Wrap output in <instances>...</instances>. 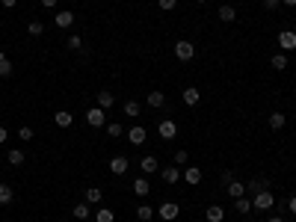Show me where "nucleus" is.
I'll use <instances>...</instances> for the list:
<instances>
[{
  "instance_id": "39",
  "label": "nucleus",
  "mask_w": 296,
  "mask_h": 222,
  "mask_svg": "<svg viewBox=\"0 0 296 222\" xmlns=\"http://www.w3.org/2000/svg\"><path fill=\"white\" fill-rule=\"evenodd\" d=\"M261 3H264V9H270V12H273V9H278V6H281V0H261Z\"/></svg>"
},
{
  "instance_id": "2",
  "label": "nucleus",
  "mask_w": 296,
  "mask_h": 222,
  "mask_svg": "<svg viewBox=\"0 0 296 222\" xmlns=\"http://www.w3.org/2000/svg\"><path fill=\"white\" fill-rule=\"evenodd\" d=\"M175 56H178L181 62H190V59L196 56V45H193V42H187V39L175 42Z\"/></svg>"
},
{
  "instance_id": "3",
  "label": "nucleus",
  "mask_w": 296,
  "mask_h": 222,
  "mask_svg": "<svg viewBox=\"0 0 296 222\" xmlns=\"http://www.w3.org/2000/svg\"><path fill=\"white\" fill-rule=\"evenodd\" d=\"M86 122H89V128H104L107 125V110H101V107L86 110Z\"/></svg>"
},
{
  "instance_id": "22",
  "label": "nucleus",
  "mask_w": 296,
  "mask_h": 222,
  "mask_svg": "<svg viewBox=\"0 0 296 222\" xmlns=\"http://www.w3.org/2000/svg\"><path fill=\"white\" fill-rule=\"evenodd\" d=\"M12 199H15L12 187H9V184H0V207H6V204H12Z\"/></svg>"
},
{
  "instance_id": "29",
  "label": "nucleus",
  "mask_w": 296,
  "mask_h": 222,
  "mask_svg": "<svg viewBox=\"0 0 296 222\" xmlns=\"http://www.w3.org/2000/svg\"><path fill=\"white\" fill-rule=\"evenodd\" d=\"M284 125H287V116L284 113H270V128L273 130H281Z\"/></svg>"
},
{
  "instance_id": "31",
  "label": "nucleus",
  "mask_w": 296,
  "mask_h": 222,
  "mask_svg": "<svg viewBox=\"0 0 296 222\" xmlns=\"http://www.w3.org/2000/svg\"><path fill=\"white\" fill-rule=\"evenodd\" d=\"M261 190H267V184H264L261 178H255V181L246 184V193H252V196H255V193H261Z\"/></svg>"
},
{
  "instance_id": "14",
  "label": "nucleus",
  "mask_w": 296,
  "mask_h": 222,
  "mask_svg": "<svg viewBox=\"0 0 296 222\" xmlns=\"http://www.w3.org/2000/svg\"><path fill=\"white\" fill-rule=\"evenodd\" d=\"M225 190H228L231 199H240V196H246V184H243V181H228Z\"/></svg>"
},
{
  "instance_id": "33",
  "label": "nucleus",
  "mask_w": 296,
  "mask_h": 222,
  "mask_svg": "<svg viewBox=\"0 0 296 222\" xmlns=\"http://www.w3.org/2000/svg\"><path fill=\"white\" fill-rule=\"evenodd\" d=\"M139 110H142L139 101H128V104H125V116H128V119H136V116H139Z\"/></svg>"
},
{
  "instance_id": "27",
  "label": "nucleus",
  "mask_w": 296,
  "mask_h": 222,
  "mask_svg": "<svg viewBox=\"0 0 296 222\" xmlns=\"http://www.w3.org/2000/svg\"><path fill=\"white\" fill-rule=\"evenodd\" d=\"M24 160H27V157H24V151H21V148H12V151L6 154V163H9V166H21Z\"/></svg>"
},
{
  "instance_id": "21",
  "label": "nucleus",
  "mask_w": 296,
  "mask_h": 222,
  "mask_svg": "<svg viewBox=\"0 0 296 222\" xmlns=\"http://www.w3.org/2000/svg\"><path fill=\"white\" fill-rule=\"evenodd\" d=\"M83 196H86V202H89V204H101L104 190H101V187H86V193H83Z\"/></svg>"
},
{
  "instance_id": "38",
  "label": "nucleus",
  "mask_w": 296,
  "mask_h": 222,
  "mask_svg": "<svg viewBox=\"0 0 296 222\" xmlns=\"http://www.w3.org/2000/svg\"><path fill=\"white\" fill-rule=\"evenodd\" d=\"M18 139H24V142H30V139H33V128H27V125H24V128L18 130Z\"/></svg>"
},
{
  "instance_id": "9",
  "label": "nucleus",
  "mask_w": 296,
  "mask_h": 222,
  "mask_svg": "<svg viewBox=\"0 0 296 222\" xmlns=\"http://www.w3.org/2000/svg\"><path fill=\"white\" fill-rule=\"evenodd\" d=\"M204 219L207 222H225V207H222V204H210L204 210Z\"/></svg>"
},
{
  "instance_id": "23",
  "label": "nucleus",
  "mask_w": 296,
  "mask_h": 222,
  "mask_svg": "<svg viewBox=\"0 0 296 222\" xmlns=\"http://www.w3.org/2000/svg\"><path fill=\"white\" fill-rule=\"evenodd\" d=\"M219 21H225V24L237 21V9L234 6H219Z\"/></svg>"
},
{
  "instance_id": "19",
  "label": "nucleus",
  "mask_w": 296,
  "mask_h": 222,
  "mask_svg": "<svg viewBox=\"0 0 296 222\" xmlns=\"http://www.w3.org/2000/svg\"><path fill=\"white\" fill-rule=\"evenodd\" d=\"M166 104V95L160 92V89H151V92H148V107H154V110H160Z\"/></svg>"
},
{
  "instance_id": "37",
  "label": "nucleus",
  "mask_w": 296,
  "mask_h": 222,
  "mask_svg": "<svg viewBox=\"0 0 296 222\" xmlns=\"http://www.w3.org/2000/svg\"><path fill=\"white\" fill-rule=\"evenodd\" d=\"M157 6H160L163 12H172V9L178 6V0H157Z\"/></svg>"
},
{
  "instance_id": "44",
  "label": "nucleus",
  "mask_w": 296,
  "mask_h": 222,
  "mask_svg": "<svg viewBox=\"0 0 296 222\" xmlns=\"http://www.w3.org/2000/svg\"><path fill=\"white\" fill-rule=\"evenodd\" d=\"M267 222H284V219H281V216H270Z\"/></svg>"
},
{
  "instance_id": "45",
  "label": "nucleus",
  "mask_w": 296,
  "mask_h": 222,
  "mask_svg": "<svg viewBox=\"0 0 296 222\" xmlns=\"http://www.w3.org/2000/svg\"><path fill=\"white\" fill-rule=\"evenodd\" d=\"M281 3H284V6H296V0H281Z\"/></svg>"
},
{
  "instance_id": "34",
  "label": "nucleus",
  "mask_w": 296,
  "mask_h": 222,
  "mask_svg": "<svg viewBox=\"0 0 296 222\" xmlns=\"http://www.w3.org/2000/svg\"><path fill=\"white\" fill-rule=\"evenodd\" d=\"M172 163H175V166H187V163H190V154H187V151H184V148H181V151H175Z\"/></svg>"
},
{
  "instance_id": "18",
  "label": "nucleus",
  "mask_w": 296,
  "mask_h": 222,
  "mask_svg": "<svg viewBox=\"0 0 296 222\" xmlns=\"http://www.w3.org/2000/svg\"><path fill=\"white\" fill-rule=\"evenodd\" d=\"M71 122H74V116L68 113V110H59V113H54V125H56V128H71Z\"/></svg>"
},
{
  "instance_id": "26",
  "label": "nucleus",
  "mask_w": 296,
  "mask_h": 222,
  "mask_svg": "<svg viewBox=\"0 0 296 222\" xmlns=\"http://www.w3.org/2000/svg\"><path fill=\"white\" fill-rule=\"evenodd\" d=\"M27 33H30V36H33V39H39V36H42V33H45V24H42V21H39V18H33V21H30V24H27Z\"/></svg>"
},
{
  "instance_id": "35",
  "label": "nucleus",
  "mask_w": 296,
  "mask_h": 222,
  "mask_svg": "<svg viewBox=\"0 0 296 222\" xmlns=\"http://www.w3.org/2000/svg\"><path fill=\"white\" fill-rule=\"evenodd\" d=\"M122 133H125V128H122L119 122H110V125H107V136L116 139V136H122Z\"/></svg>"
},
{
  "instance_id": "43",
  "label": "nucleus",
  "mask_w": 296,
  "mask_h": 222,
  "mask_svg": "<svg viewBox=\"0 0 296 222\" xmlns=\"http://www.w3.org/2000/svg\"><path fill=\"white\" fill-rule=\"evenodd\" d=\"M39 3H42L45 9H54V6H56V0H39Z\"/></svg>"
},
{
  "instance_id": "42",
  "label": "nucleus",
  "mask_w": 296,
  "mask_h": 222,
  "mask_svg": "<svg viewBox=\"0 0 296 222\" xmlns=\"http://www.w3.org/2000/svg\"><path fill=\"white\" fill-rule=\"evenodd\" d=\"M6 139H9V133H6V128H3V125H0V145H3Z\"/></svg>"
},
{
  "instance_id": "30",
  "label": "nucleus",
  "mask_w": 296,
  "mask_h": 222,
  "mask_svg": "<svg viewBox=\"0 0 296 222\" xmlns=\"http://www.w3.org/2000/svg\"><path fill=\"white\" fill-rule=\"evenodd\" d=\"M234 207H237V213H252V199H246V196H240V199H234Z\"/></svg>"
},
{
  "instance_id": "40",
  "label": "nucleus",
  "mask_w": 296,
  "mask_h": 222,
  "mask_svg": "<svg viewBox=\"0 0 296 222\" xmlns=\"http://www.w3.org/2000/svg\"><path fill=\"white\" fill-rule=\"evenodd\" d=\"M287 210H290V213L296 216V196H293V199H287Z\"/></svg>"
},
{
  "instance_id": "28",
  "label": "nucleus",
  "mask_w": 296,
  "mask_h": 222,
  "mask_svg": "<svg viewBox=\"0 0 296 222\" xmlns=\"http://www.w3.org/2000/svg\"><path fill=\"white\" fill-rule=\"evenodd\" d=\"M270 65H273L276 71H284V68H287V54H281V51H278V54H273Z\"/></svg>"
},
{
  "instance_id": "36",
  "label": "nucleus",
  "mask_w": 296,
  "mask_h": 222,
  "mask_svg": "<svg viewBox=\"0 0 296 222\" xmlns=\"http://www.w3.org/2000/svg\"><path fill=\"white\" fill-rule=\"evenodd\" d=\"M65 48H68V51H80V48H83L80 36H68V39H65Z\"/></svg>"
},
{
  "instance_id": "13",
  "label": "nucleus",
  "mask_w": 296,
  "mask_h": 222,
  "mask_svg": "<svg viewBox=\"0 0 296 222\" xmlns=\"http://www.w3.org/2000/svg\"><path fill=\"white\" fill-rule=\"evenodd\" d=\"M113 104H116V95L113 92H110V89H98V107L101 110H110Z\"/></svg>"
},
{
  "instance_id": "41",
  "label": "nucleus",
  "mask_w": 296,
  "mask_h": 222,
  "mask_svg": "<svg viewBox=\"0 0 296 222\" xmlns=\"http://www.w3.org/2000/svg\"><path fill=\"white\" fill-rule=\"evenodd\" d=\"M0 3H3L6 9H15V6H18V0H0Z\"/></svg>"
},
{
  "instance_id": "11",
  "label": "nucleus",
  "mask_w": 296,
  "mask_h": 222,
  "mask_svg": "<svg viewBox=\"0 0 296 222\" xmlns=\"http://www.w3.org/2000/svg\"><path fill=\"white\" fill-rule=\"evenodd\" d=\"M54 24H56V27H62V30H68V27L74 24V12H71V9L56 12V15H54Z\"/></svg>"
},
{
  "instance_id": "6",
  "label": "nucleus",
  "mask_w": 296,
  "mask_h": 222,
  "mask_svg": "<svg viewBox=\"0 0 296 222\" xmlns=\"http://www.w3.org/2000/svg\"><path fill=\"white\" fill-rule=\"evenodd\" d=\"M157 133H160V139H175V136H178V125H175L172 119H163V122L157 125Z\"/></svg>"
},
{
  "instance_id": "7",
  "label": "nucleus",
  "mask_w": 296,
  "mask_h": 222,
  "mask_svg": "<svg viewBox=\"0 0 296 222\" xmlns=\"http://www.w3.org/2000/svg\"><path fill=\"white\" fill-rule=\"evenodd\" d=\"M125 136H128V142H130V145H142V142L148 139V130H145L142 125H133V128H130Z\"/></svg>"
},
{
  "instance_id": "32",
  "label": "nucleus",
  "mask_w": 296,
  "mask_h": 222,
  "mask_svg": "<svg viewBox=\"0 0 296 222\" xmlns=\"http://www.w3.org/2000/svg\"><path fill=\"white\" fill-rule=\"evenodd\" d=\"M9 74H12V62L6 59L3 51H0V77H9Z\"/></svg>"
},
{
  "instance_id": "20",
  "label": "nucleus",
  "mask_w": 296,
  "mask_h": 222,
  "mask_svg": "<svg viewBox=\"0 0 296 222\" xmlns=\"http://www.w3.org/2000/svg\"><path fill=\"white\" fill-rule=\"evenodd\" d=\"M133 193H136V196H148V193H151V184H148V178H145V175L133 181Z\"/></svg>"
},
{
  "instance_id": "24",
  "label": "nucleus",
  "mask_w": 296,
  "mask_h": 222,
  "mask_svg": "<svg viewBox=\"0 0 296 222\" xmlns=\"http://www.w3.org/2000/svg\"><path fill=\"white\" fill-rule=\"evenodd\" d=\"M154 213H157V210H154V207H148V204H139V207H136V219H139V222H151Z\"/></svg>"
},
{
  "instance_id": "46",
  "label": "nucleus",
  "mask_w": 296,
  "mask_h": 222,
  "mask_svg": "<svg viewBox=\"0 0 296 222\" xmlns=\"http://www.w3.org/2000/svg\"><path fill=\"white\" fill-rule=\"evenodd\" d=\"M196 3H202V6H204V3H210V0H196Z\"/></svg>"
},
{
  "instance_id": "8",
  "label": "nucleus",
  "mask_w": 296,
  "mask_h": 222,
  "mask_svg": "<svg viewBox=\"0 0 296 222\" xmlns=\"http://www.w3.org/2000/svg\"><path fill=\"white\" fill-rule=\"evenodd\" d=\"M160 178H163V184H178L181 181V169L172 163V166H163L160 169Z\"/></svg>"
},
{
  "instance_id": "1",
  "label": "nucleus",
  "mask_w": 296,
  "mask_h": 222,
  "mask_svg": "<svg viewBox=\"0 0 296 222\" xmlns=\"http://www.w3.org/2000/svg\"><path fill=\"white\" fill-rule=\"evenodd\" d=\"M273 207H276V196H273L270 190H261V193H255V196H252V210L267 213V210H273Z\"/></svg>"
},
{
  "instance_id": "16",
  "label": "nucleus",
  "mask_w": 296,
  "mask_h": 222,
  "mask_svg": "<svg viewBox=\"0 0 296 222\" xmlns=\"http://www.w3.org/2000/svg\"><path fill=\"white\" fill-rule=\"evenodd\" d=\"M89 207H92L89 202H80V204H74V207H71V213H74V219H80V222H86V219H89V213H92Z\"/></svg>"
},
{
  "instance_id": "12",
  "label": "nucleus",
  "mask_w": 296,
  "mask_h": 222,
  "mask_svg": "<svg viewBox=\"0 0 296 222\" xmlns=\"http://www.w3.org/2000/svg\"><path fill=\"white\" fill-rule=\"evenodd\" d=\"M128 169H130L128 157H113V160H110V172H113V175H125Z\"/></svg>"
},
{
  "instance_id": "17",
  "label": "nucleus",
  "mask_w": 296,
  "mask_h": 222,
  "mask_svg": "<svg viewBox=\"0 0 296 222\" xmlns=\"http://www.w3.org/2000/svg\"><path fill=\"white\" fill-rule=\"evenodd\" d=\"M181 178L187 181V184H202V169H199V166H187Z\"/></svg>"
},
{
  "instance_id": "25",
  "label": "nucleus",
  "mask_w": 296,
  "mask_h": 222,
  "mask_svg": "<svg viewBox=\"0 0 296 222\" xmlns=\"http://www.w3.org/2000/svg\"><path fill=\"white\" fill-rule=\"evenodd\" d=\"M95 222H116V213L110 207H98L95 210Z\"/></svg>"
},
{
  "instance_id": "5",
  "label": "nucleus",
  "mask_w": 296,
  "mask_h": 222,
  "mask_svg": "<svg viewBox=\"0 0 296 222\" xmlns=\"http://www.w3.org/2000/svg\"><path fill=\"white\" fill-rule=\"evenodd\" d=\"M276 42H278L281 54H287V51H296V33H293V30H281Z\"/></svg>"
},
{
  "instance_id": "10",
  "label": "nucleus",
  "mask_w": 296,
  "mask_h": 222,
  "mask_svg": "<svg viewBox=\"0 0 296 222\" xmlns=\"http://www.w3.org/2000/svg\"><path fill=\"white\" fill-rule=\"evenodd\" d=\"M139 169H142V175H154V172H160V163H157V157H142L139 160Z\"/></svg>"
},
{
  "instance_id": "15",
  "label": "nucleus",
  "mask_w": 296,
  "mask_h": 222,
  "mask_svg": "<svg viewBox=\"0 0 296 222\" xmlns=\"http://www.w3.org/2000/svg\"><path fill=\"white\" fill-rule=\"evenodd\" d=\"M181 98H184V104H187V107H196V104L202 101V92H199L196 86H190V89H184V95H181Z\"/></svg>"
},
{
  "instance_id": "4",
  "label": "nucleus",
  "mask_w": 296,
  "mask_h": 222,
  "mask_svg": "<svg viewBox=\"0 0 296 222\" xmlns=\"http://www.w3.org/2000/svg\"><path fill=\"white\" fill-rule=\"evenodd\" d=\"M178 213H181V207H178L175 202H163V204L157 207V216H160L163 222H175V219H178Z\"/></svg>"
}]
</instances>
